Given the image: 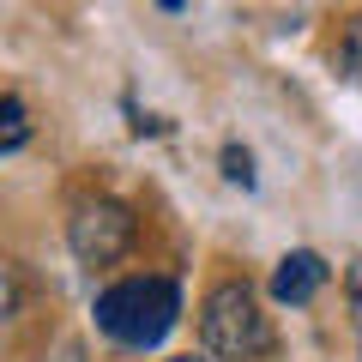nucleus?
I'll use <instances>...</instances> for the list:
<instances>
[{
	"mask_svg": "<svg viewBox=\"0 0 362 362\" xmlns=\"http://www.w3.org/2000/svg\"><path fill=\"white\" fill-rule=\"evenodd\" d=\"M350 296H356V326H362V272L350 278Z\"/></svg>",
	"mask_w": 362,
	"mask_h": 362,
	"instance_id": "nucleus-9",
	"label": "nucleus"
},
{
	"mask_svg": "<svg viewBox=\"0 0 362 362\" xmlns=\"http://www.w3.org/2000/svg\"><path fill=\"white\" fill-rule=\"evenodd\" d=\"M18 302H25V290H18V278L6 266H0V320H13L18 314Z\"/></svg>",
	"mask_w": 362,
	"mask_h": 362,
	"instance_id": "nucleus-8",
	"label": "nucleus"
},
{
	"mask_svg": "<svg viewBox=\"0 0 362 362\" xmlns=\"http://www.w3.org/2000/svg\"><path fill=\"white\" fill-rule=\"evenodd\" d=\"M157 6H163V13H181V0H157Z\"/></svg>",
	"mask_w": 362,
	"mask_h": 362,
	"instance_id": "nucleus-10",
	"label": "nucleus"
},
{
	"mask_svg": "<svg viewBox=\"0 0 362 362\" xmlns=\"http://www.w3.org/2000/svg\"><path fill=\"white\" fill-rule=\"evenodd\" d=\"M338 61H344V73H350V78H362V13L350 18L344 42H338Z\"/></svg>",
	"mask_w": 362,
	"mask_h": 362,
	"instance_id": "nucleus-6",
	"label": "nucleus"
},
{
	"mask_svg": "<svg viewBox=\"0 0 362 362\" xmlns=\"http://www.w3.org/2000/svg\"><path fill=\"white\" fill-rule=\"evenodd\" d=\"M18 145H30V115L18 97H0V157L18 151Z\"/></svg>",
	"mask_w": 362,
	"mask_h": 362,
	"instance_id": "nucleus-5",
	"label": "nucleus"
},
{
	"mask_svg": "<svg viewBox=\"0 0 362 362\" xmlns=\"http://www.w3.org/2000/svg\"><path fill=\"white\" fill-rule=\"evenodd\" d=\"M133 235H139V218L121 199H85L73 211V223H66V242H73L78 266H115L133 247Z\"/></svg>",
	"mask_w": 362,
	"mask_h": 362,
	"instance_id": "nucleus-3",
	"label": "nucleus"
},
{
	"mask_svg": "<svg viewBox=\"0 0 362 362\" xmlns=\"http://www.w3.org/2000/svg\"><path fill=\"white\" fill-rule=\"evenodd\" d=\"M199 344H206L211 362H259L272 350V320L259 314V296L242 278H230V284H218L206 296V308H199Z\"/></svg>",
	"mask_w": 362,
	"mask_h": 362,
	"instance_id": "nucleus-2",
	"label": "nucleus"
},
{
	"mask_svg": "<svg viewBox=\"0 0 362 362\" xmlns=\"http://www.w3.org/2000/svg\"><path fill=\"white\" fill-rule=\"evenodd\" d=\"M169 362H211V356H169Z\"/></svg>",
	"mask_w": 362,
	"mask_h": 362,
	"instance_id": "nucleus-11",
	"label": "nucleus"
},
{
	"mask_svg": "<svg viewBox=\"0 0 362 362\" xmlns=\"http://www.w3.org/2000/svg\"><path fill=\"white\" fill-rule=\"evenodd\" d=\"M326 284V259L308 254V247H296V254L278 259V272H272V296L284 302V308H302V302H314Z\"/></svg>",
	"mask_w": 362,
	"mask_h": 362,
	"instance_id": "nucleus-4",
	"label": "nucleus"
},
{
	"mask_svg": "<svg viewBox=\"0 0 362 362\" xmlns=\"http://www.w3.org/2000/svg\"><path fill=\"white\" fill-rule=\"evenodd\" d=\"M181 320V290L169 278H127L97 296V332L121 350H157Z\"/></svg>",
	"mask_w": 362,
	"mask_h": 362,
	"instance_id": "nucleus-1",
	"label": "nucleus"
},
{
	"mask_svg": "<svg viewBox=\"0 0 362 362\" xmlns=\"http://www.w3.org/2000/svg\"><path fill=\"white\" fill-rule=\"evenodd\" d=\"M223 175H230L235 187H254V157H247L242 145H223Z\"/></svg>",
	"mask_w": 362,
	"mask_h": 362,
	"instance_id": "nucleus-7",
	"label": "nucleus"
}]
</instances>
